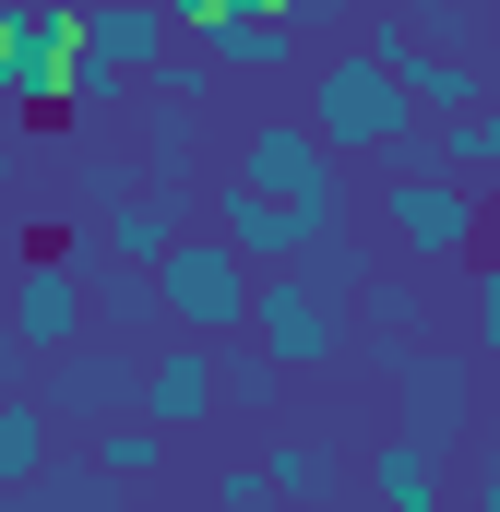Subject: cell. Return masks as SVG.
I'll list each match as a JSON object with an SVG mask.
<instances>
[{
    "label": "cell",
    "mask_w": 500,
    "mask_h": 512,
    "mask_svg": "<svg viewBox=\"0 0 500 512\" xmlns=\"http://www.w3.org/2000/svg\"><path fill=\"white\" fill-rule=\"evenodd\" d=\"M370 215L393 227V251L417 262V274H465V262L489 251V191L465 167H381Z\"/></svg>",
    "instance_id": "1"
},
{
    "label": "cell",
    "mask_w": 500,
    "mask_h": 512,
    "mask_svg": "<svg viewBox=\"0 0 500 512\" xmlns=\"http://www.w3.org/2000/svg\"><path fill=\"white\" fill-rule=\"evenodd\" d=\"M310 120H322V143H334L346 167H358V155H393L429 108L405 96V72H393L381 48L346 36V48H310Z\"/></svg>",
    "instance_id": "2"
},
{
    "label": "cell",
    "mask_w": 500,
    "mask_h": 512,
    "mask_svg": "<svg viewBox=\"0 0 500 512\" xmlns=\"http://www.w3.org/2000/svg\"><path fill=\"white\" fill-rule=\"evenodd\" d=\"M250 346H274L298 382H322V370H346V298H334L310 262H262V286H250Z\"/></svg>",
    "instance_id": "3"
},
{
    "label": "cell",
    "mask_w": 500,
    "mask_h": 512,
    "mask_svg": "<svg viewBox=\"0 0 500 512\" xmlns=\"http://www.w3.org/2000/svg\"><path fill=\"white\" fill-rule=\"evenodd\" d=\"M155 274H167V322H179V334H250V286H262V262H250L215 215H191L179 251L155 262Z\"/></svg>",
    "instance_id": "4"
},
{
    "label": "cell",
    "mask_w": 500,
    "mask_h": 512,
    "mask_svg": "<svg viewBox=\"0 0 500 512\" xmlns=\"http://www.w3.org/2000/svg\"><path fill=\"white\" fill-rule=\"evenodd\" d=\"M143 405L167 417V429H215L227 417V334H155L143 346Z\"/></svg>",
    "instance_id": "5"
},
{
    "label": "cell",
    "mask_w": 500,
    "mask_h": 512,
    "mask_svg": "<svg viewBox=\"0 0 500 512\" xmlns=\"http://www.w3.org/2000/svg\"><path fill=\"white\" fill-rule=\"evenodd\" d=\"M393 393H405V429L453 453V441L477 429V405H489V346H477V358H429V346H405V358H393Z\"/></svg>",
    "instance_id": "6"
},
{
    "label": "cell",
    "mask_w": 500,
    "mask_h": 512,
    "mask_svg": "<svg viewBox=\"0 0 500 512\" xmlns=\"http://www.w3.org/2000/svg\"><path fill=\"white\" fill-rule=\"evenodd\" d=\"M203 215H215V227H227V239H239L250 262H310V239L334 227V215H310V203H286V191H262L250 167H227V179L203 191Z\"/></svg>",
    "instance_id": "7"
},
{
    "label": "cell",
    "mask_w": 500,
    "mask_h": 512,
    "mask_svg": "<svg viewBox=\"0 0 500 512\" xmlns=\"http://www.w3.org/2000/svg\"><path fill=\"white\" fill-rule=\"evenodd\" d=\"M262 191H286V203H310V215H346V155L322 143V120H262L239 155Z\"/></svg>",
    "instance_id": "8"
},
{
    "label": "cell",
    "mask_w": 500,
    "mask_h": 512,
    "mask_svg": "<svg viewBox=\"0 0 500 512\" xmlns=\"http://www.w3.org/2000/svg\"><path fill=\"white\" fill-rule=\"evenodd\" d=\"M203 48H215L227 72H310V36H298V12H286V0H215Z\"/></svg>",
    "instance_id": "9"
},
{
    "label": "cell",
    "mask_w": 500,
    "mask_h": 512,
    "mask_svg": "<svg viewBox=\"0 0 500 512\" xmlns=\"http://www.w3.org/2000/svg\"><path fill=\"white\" fill-rule=\"evenodd\" d=\"M48 405H60V417H120V405H143V358L84 334V346L48 358Z\"/></svg>",
    "instance_id": "10"
},
{
    "label": "cell",
    "mask_w": 500,
    "mask_h": 512,
    "mask_svg": "<svg viewBox=\"0 0 500 512\" xmlns=\"http://www.w3.org/2000/svg\"><path fill=\"white\" fill-rule=\"evenodd\" d=\"M96 334H167V274L155 262H96Z\"/></svg>",
    "instance_id": "11"
},
{
    "label": "cell",
    "mask_w": 500,
    "mask_h": 512,
    "mask_svg": "<svg viewBox=\"0 0 500 512\" xmlns=\"http://www.w3.org/2000/svg\"><path fill=\"white\" fill-rule=\"evenodd\" d=\"M167 36H179V24H167V0H96V24H84V48H96V60H120L131 84H143V60H155Z\"/></svg>",
    "instance_id": "12"
},
{
    "label": "cell",
    "mask_w": 500,
    "mask_h": 512,
    "mask_svg": "<svg viewBox=\"0 0 500 512\" xmlns=\"http://www.w3.org/2000/svg\"><path fill=\"white\" fill-rule=\"evenodd\" d=\"M370 489H381L393 512H441V441H417V429L393 417V441L370 453Z\"/></svg>",
    "instance_id": "13"
},
{
    "label": "cell",
    "mask_w": 500,
    "mask_h": 512,
    "mask_svg": "<svg viewBox=\"0 0 500 512\" xmlns=\"http://www.w3.org/2000/svg\"><path fill=\"white\" fill-rule=\"evenodd\" d=\"M215 72H227V60H215L203 36H167V48L143 60V108H203V96H215Z\"/></svg>",
    "instance_id": "14"
},
{
    "label": "cell",
    "mask_w": 500,
    "mask_h": 512,
    "mask_svg": "<svg viewBox=\"0 0 500 512\" xmlns=\"http://www.w3.org/2000/svg\"><path fill=\"white\" fill-rule=\"evenodd\" d=\"M48 393H0V489H36L48 477Z\"/></svg>",
    "instance_id": "15"
},
{
    "label": "cell",
    "mask_w": 500,
    "mask_h": 512,
    "mask_svg": "<svg viewBox=\"0 0 500 512\" xmlns=\"http://www.w3.org/2000/svg\"><path fill=\"white\" fill-rule=\"evenodd\" d=\"M131 191H155V179H143V143H96V155L72 167V203H84V215H120Z\"/></svg>",
    "instance_id": "16"
},
{
    "label": "cell",
    "mask_w": 500,
    "mask_h": 512,
    "mask_svg": "<svg viewBox=\"0 0 500 512\" xmlns=\"http://www.w3.org/2000/svg\"><path fill=\"white\" fill-rule=\"evenodd\" d=\"M96 465H108L120 489H131V477H155V465H167V417H155V405L131 417V405H120V417L96 429Z\"/></svg>",
    "instance_id": "17"
},
{
    "label": "cell",
    "mask_w": 500,
    "mask_h": 512,
    "mask_svg": "<svg viewBox=\"0 0 500 512\" xmlns=\"http://www.w3.org/2000/svg\"><path fill=\"white\" fill-rule=\"evenodd\" d=\"M286 382H298V370H286V358H274V346H227V417H274V405H286Z\"/></svg>",
    "instance_id": "18"
},
{
    "label": "cell",
    "mask_w": 500,
    "mask_h": 512,
    "mask_svg": "<svg viewBox=\"0 0 500 512\" xmlns=\"http://www.w3.org/2000/svg\"><path fill=\"white\" fill-rule=\"evenodd\" d=\"M262 477H274V501H322V489H334V453H322L310 429H274V441H262Z\"/></svg>",
    "instance_id": "19"
},
{
    "label": "cell",
    "mask_w": 500,
    "mask_h": 512,
    "mask_svg": "<svg viewBox=\"0 0 500 512\" xmlns=\"http://www.w3.org/2000/svg\"><path fill=\"white\" fill-rule=\"evenodd\" d=\"M441 155H453L465 179H500V108H489V96H477L465 120H441Z\"/></svg>",
    "instance_id": "20"
},
{
    "label": "cell",
    "mask_w": 500,
    "mask_h": 512,
    "mask_svg": "<svg viewBox=\"0 0 500 512\" xmlns=\"http://www.w3.org/2000/svg\"><path fill=\"white\" fill-rule=\"evenodd\" d=\"M310 274H322V286H334V298H358V286H370L381 262L358 251V239H334V227H322V239H310Z\"/></svg>",
    "instance_id": "21"
},
{
    "label": "cell",
    "mask_w": 500,
    "mask_h": 512,
    "mask_svg": "<svg viewBox=\"0 0 500 512\" xmlns=\"http://www.w3.org/2000/svg\"><path fill=\"white\" fill-rule=\"evenodd\" d=\"M465 322H477V346H500V239L465 262Z\"/></svg>",
    "instance_id": "22"
},
{
    "label": "cell",
    "mask_w": 500,
    "mask_h": 512,
    "mask_svg": "<svg viewBox=\"0 0 500 512\" xmlns=\"http://www.w3.org/2000/svg\"><path fill=\"white\" fill-rule=\"evenodd\" d=\"M215 501H227V512H262V501H274V477H262V453H250V465H215Z\"/></svg>",
    "instance_id": "23"
},
{
    "label": "cell",
    "mask_w": 500,
    "mask_h": 512,
    "mask_svg": "<svg viewBox=\"0 0 500 512\" xmlns=\"http://www.w3.org/2000/svg\"><path fill=\"white\" fill-rule=\"evenodd\" d=\"M286 12H298V36H334L346 24V0H286Z\"/></svg>",
    "instance_id": "24"
},
{
    "label": "cell",
    "mask_w": 500,
    "mask_h": 512,
    "mask_svg": "<svg viewBox=\"0 0 500 512\" xmlns=\"http://www.w3.org/2000/svg\"><path fill=\"white\" fill-rule=\"evenodd\" d=\"M167 24H179V36H203V24H215V0H167Z\"/></svg>",
    "instance_id": "25"
},
{
    "label": "cell",
    "mask_w": 500,
    "mask_h": 512,
    "mask_svg": "<svg viewBox=\"0 0 500 512\" xmlns=\"http://www.w3.org/2000/svg\"><path fill=\"white\" fill-rule=\"evenodd\" d=\"M477 191H489V239H500V179H477Z\"/></svg>",
    "instance_id": "26"
},
{
    "label": "cell",
    "mask_w": 500,
    "mask_h": 512,
    "mask_svg": "<svg viewBox=\"0 0 500 512\" xmlns=\"http://www.w3.org/2000/svg\"><path fill=\"white\" fill-rule=\"evenodd\" d=\"M489 405H500V346H489Z\"/></svg>",
    "instance_id": "27"
},
{
    "label": "cell",
    "mask_w": 500,
    "mask_h": 512,
    "mask_svg": "<svg viewBox=\"0 0 500 512\" xmlns=\"http://www.w3.org/2000/svg\"><path fill=\"white\" fill-rule=\"evenodd\" d=\"M0 191H12V143H0Z\"/></svg>",
    "instance_id": "28"
},
{
    "label": "cell",
    "mask_w": 500,
    "mask_h": 512,
    "mask_svg": "<svg viewBox=\"0 0 500 512\" xmlns=\"http://www.w3.org/2000/svg\"><path fill=\"white\" fill-rule=\"evenodd\" d=\"M489 12H500V0H489Z\"/></svg>",
    "instance_id": "29"
}]
</instances>
